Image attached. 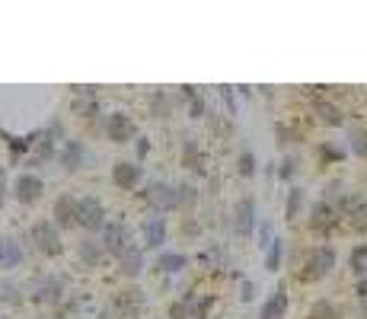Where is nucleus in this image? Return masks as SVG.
<instances>
[{
  "label": "nucleus",
  "instance_id": "nucleus-3",
  "mask_svg": "<svg viewBox=\"0 0 367 319\" xmlns=\"http://www.w3.org/2000/svg\"><path fill=\"white\" fill-rule=\"evenodd\" d=\"M29 242L39 249L45 259H61L64 255V240H61V230L55 227L52 217H42L29 227Z\"/></svg>",
  "mask_w": 367,
  "mask_h": 319
},
{
  "label": "nucleus",
  "instance_id": "nucleus-15",
  "mask_svg": "<svg viewBox=\"0 0 367 319\" xmlns=\"http://www.w3.org/2000/svg\"><path fill=\"white\" fill-rule=\"evenodd\" d=\"M77 204H80V198H74V195H58L52 201V220H55V227L58 230H71V227H77Z\"/></svg>",
  "mask_w": 367,
  "mask_h": 319
},
{
  "label": "nucleus",
  "instance_id": "nucleus-38",
  "mask_svg": "<svg viewBox=\"0 0 367 319\" xmlns=\"http://www.w3.org/2000/svg\"><path fill=\"white\" fill-rule=\"evenodd\" d=\"M166 319H192V306H188L186 300H173V303L166 306Z\"/></svg>",
  "mask_w": 367,
  "mask_h": 319
},
{
  "label": "nucleus",
  "instance_id": "nucleus-32",
  "mask_svg": "<svg viewBox=\"0 0 367 319\" xmlns=\"http://www.w3.org/2000/svg\"><path fill=\"white\" fill-rule=\"evenodd\" d=\"M23 259H26V252H23L20 240H16V236H7V259H4V268H20Z\"/></svg>",
  "mask_w": 367,
  "mask_h": 319
},
{
  "label": "nucleus",
  "instance_id": "nucleus-29",
  "mask_svg": "<svg viewBox=\"0 0 367 319\" xmlns=\"http://www.w3.org/2000/svg\"><path fill=\"white\" fill-rule=\"evenodd\" d=\"M307 319H341V310L332 303V300H313V306H310Z\"/></svg>",
  "mask_w": 367,
  "mask_h": 319
},
{
  "label": "nucleus",
  "instance_id": "nucleus-16",
  "mask_svg": "<svg viewBox=\"0 0 367 319\" xmlns=\"http://www.w3.org/2000/svg\"><path fill=\"white\" fill-rule=\"evenodd\" d=\"M288 306H290L288 281H278L275 291L269 293V300H265L262 310H259V319H284V316H288Z\"/></svg>",
  "mask_w": 367,
  "mask_h": 319
},
{
  "label": "nucleus",
  "instance_id": "nucleus-45",
  "mask_svg": "<svg viewBox=\"0 0 367 319\" xmlns=\"http://www.w3.org/2000/svg\"><path fill=\"white\" fill-rule=\"evenodd\" d=\"M348 223H351V230H354V233L367 236V211H361V214H358V217H351V220H348Z\"/></svg>",
  "mask_w": 367,
  "mask_h": 319
},
{
  "label": "nucleus",
  "instance_id": "nucleus-12",
  "mask_svg": "<svg viewBox=\"0 0 367 319\" xmlns=\"http://www.w3.org/2000/svg\"><path fill=\"white\" fill-rule=\"evenodd\" d=\"M112 310H115V316L118 319H137L141 316V310H144V291L141 287H125V291H118L115 297H112Z\"/></svg>",
  "mask_w": 367,
  "mask_h": 319
},
{
  "label": "nucleus",
  "instance_id": "nucleus-48",
  "mask_svg": "<svg viewBox=\"0 0 367 319\" xmlns=\"http://www.w3.org/2000/svg\"><path fill=\"white\" fill-rule=\"evenodd\" d=\"M358 313H361V319H367V300H358Z\"/></svg>",
  "mask_w": 367,
  "mask_h": 319
},
{
  "label": "nucleus",
  "instance_id": "nucleus-42",
  "mask_svg": "<svg viewBox=\"0 0 367 319\" xmlns=\"http://www.w3.org/2000/svg\"><path fill=\"white\" fill-rule=\"evenodd\" d=\"M275 134H278V144H281V147H288V144H294V140H297V134L290 131L284 121H278V125H275Z\"/></svg>",
  "mask_w": 367,
  "mask_h": 319
},
{
  "label": "nucleus",
  "instance_id": "nucleus-1",
  "mask_svg": "<svg viewBox=\"0 0 367 319\" xmlns=\"http://www.w3.org/2000/svg\"><path fill=\"white\" fill-rule=\"evenodd\" d=\"M335 262H339V252H335V246H329V242L310 246L307 252H303V262L297 265V274H294V278L300 281V284H316V281H322L326 274H332Z\"/></svg>",
  "mask_w": 367,
  "mask_h": 319
},
{
  "label": "nucleus",
  "instance_id": "nucleus-9",
  "mask_svg": "<svg viewBox=\"0 0 367 319\" xmlns=\"http://www.w3.org/2000/svg\"><path fill=\"white\" fill-rule=\"evenodd\" d=\"M169 242V220L163 214H150L141 220V246L144 252H163Z\"/></svg>",
  "mask_w": 367,
  "mask_h": 319
},
{
  "label": "nucleus",
  "instance_id": "nucleus-17",
  "mask_svg": "<svg viewBox=\"0 0 367 319\" xmlns=\"http://www.w3.org/2000/svg\"><path fill=\"white\" fill-rule=\"evenodd\" d=\"M179 163H182V169L195 172V176H205V172H208V157H205V150L198 147V140H195V138H182Z\"/></svg>",
  "mask_w": 367,
  "mask_h": 319
},
{
  "label": "nucleus",
  "instance_id": "nucleus-31",
  "mask_svg": "<svg viewBox=\"0 0 367 319\" xmlns=\"http://www.w3.org/2000/svg\"><path fill=\"white\" fill-rule=\"evenodd\" d=\"M23 287L16 284V281H4V284H0V303H7V306H16V303H23Z\"/></svg>",
  "mask_w": 367,
  "mask_h": 319
},
{
  "label": "nucleus",
  "instance_id": "nucleus-34",
  "mask_svg": "<svg viewBox=\"0 0 367 319\" xmlns=\"http://www.w3.org/2000/svg\"><path fill=\"white\" fill-rule=\"evenodd\" d=\"M316 153H320L322 163H341L348 150H345V147H335V144H329V140H326V144H320V150H316Z\"/></svg>",
  "mask_w": 367,
  "mask_h": 319
},
{
  "label": "nucleus",
  "instance_id": "nucleus-36",
  "mask_svg": "<svg viewBox=\"0 0 367 319\" xmlns=\"http://www.w3.org/2000/svg\"><path fill=\"white\" fill-rule=\"evenodd\" d=\"M220 99H224V106H227V115H230V118H237V115H239L237 86H220Z\"/></svg>",
  "mask_w": 367,
  "mask_h": 319
},
{
  "label": "nucleus",
  "instance_id": "nucleus-18",
  "mask_svg": "<svg viewBox=\"0 0 367 319\" xmlns=\"http://www.w3.org/2000/svg\"><path fill=\"white\" fill-rule=\"evenodd\" d=\"M115 268H118V274H122V278H128V281L141 278L144 268H147V252H144L141 242H135V246H131L128 252H125L122 259L115 262Z\"/></svg>",
  "mask_w": 367,
  "mask_h": 319
},
{
  "label": "nucleus",
  "instance_id": "nucleus-23",
  "mask_svg": "<svg viewBox=\"0 0 367 319\" xmlns=\"http://www.w3.org/2000/svg\"><path fill=\"white\" fill-rule=\"evenodd\" d=\"M335 208H339V214L341 217H358L361 211H367V195L364 191H341V198L335 201Z\"/></svg>",
  "mask_w": 367,
  "mask_h": 319
},
{
  "label": "nucleus",
  "instance_id": "nucleus-21",
  "mask_svg": "<svg viewBox=\"0 0 367 319\" xmlns=\"http://www.w3.org/2000/svg\"><path fill=\"white\" fill-rule=\"evenodd\" d=\"M77 259H80V265H86V268H99L109 259V252L103 249V242H99L96 236H84V240L77 242Z\"/></svg>",
  "mask_w": 367,
  "mask_h": 319
},
{
  "label": "nucleus",
  "instance_id": "nucleus-47",
  "mask_svg": "<svg viewBox=\"0 0 367 319\" xmlns=\"http://www.w3.org/2000/svg\"><path fill=\"white\" fill-rule=\"evenodd\" d=\"M4 259H7V236L0 233V268H4Z\"/></svg>",
  "mask_w": 367,
  "mask_h": 319
},
{
  "label": "nucleus",
  "instance_id": "nucleus-35",
  "mask_svg": "<svg viewBox=\"0 0 367 319\" xmlns=\"http://www.w3.org/2000/svg\"><path fill=\"white\" fill-rule=\"evenodd\" d=\"M297 176V157L294 153H288V157H281V163H278V182H290V179Z\"/></svg>",
  "mask_w": 367,
  "mask_h": 319
},
{
  "label": "nucleus",
  "instance_id": "nucleus-11",
  "mask_svg": "<svg viewBox=\"0 0 367 319\" xmlns=\"http://www.w3.org/2000/svg\"><path fill=\"white\" fill-rule=\"evenodd\" d=\"M112 185L122 191H137L144 185V166L137 160H115L112 163Z\"/></svg>",
  "mask_w": 367,
  "mask_h": 319
},
{
  "label": "nucleus",
  "instance_id": "nucleus-7",
  "mask_svg": "<svg viewBox=\"0 0 367 319\" xmlns=\"http://www.w3.org/2000/svg\"><path fill=\"white\" fill-rule=\"evenodd\" d=\"M341 223V214L339 208H335V201H326V198H320V201L310 204L307 211V227L313 230L316 236H329L335 227Z\"/></svg>",
  "mask_w": 367,
  "mask_h": 319
},
{
  "label": "nucleus",
  "instance_id": "nucleus-5",
  "mask_svg": "<svg viewBox=\"0 0 367 319\" xmlns=\"http://www.w3.org/2000/svg\"><path fill=\"white\" fill-rule=\"evenodd\" d=\"M109 223V211H106V201L96 195H84L77 204V227L86 230V236H96L106 230Z\"/></svg>",
  "mask_w": 367,
  "mask_h": 319
},
{
  "label": "nucleus",
  "instance_id": "nucleus-24",
  "mask_svg": "<svg viewBox=\"0 0 367 319\" xmlns=\"http://www.w3.org/2000/svg\"><path fill=\"white\" fill-rule=\"evenodd\" d=\"M303 208H307V191H303L300 185H290L288 195H284V220L294 223L297 217L303 214Z\"/></svg>",
  "mask_w": 367,
  "mask_h": 319
},
{
  "label": "nucleus",
  "instance_id": "nucleus-2",
  "mask_svg": "<svg viewBox=\"0 0 367 319\" xmlns=\"http://www.w3.org/2000/svg\"><path fill=\"white\" fill-rule=\"evenodd\" d=\"M135 198L141 204H147L154 214H163V217H166L169 211H179L176 208V185L163 182V179H147V182L135 191Z\"/></svg>",
  "mask_w": 367,
  "mask_h": 319
},
{
  "label": "nucleus",
  "instance_id": "nucleus-8",
  "mask_svg": "<svg viewBox=\"0 0 367 319\" xmlns=\"http://www.w3.org/2000/svg\"><path fill=\"white\" fill-rule=\"evenodd\" d=\"M99 242H103V249L109 252V259H115V262L135 246V240H131V227L125 220H109L106 223V230L99 233Z\"/></svg>",
  "mask_w": 367,
  "mask_h": 319
},
{
  "label": "nucleus",
  "instance_id": "nucleus-40",
  "mask_svg": "<svg viewBox=\"0 0 367 319\" xmlns=\"http://www.w3.org/2000/svg\"><path fill=\"white\" fill-rule=\"evenodd\" d=\"M256 233H259V249L265 252V249H269L271 242H275V233H271V223H269V220H262V223H259Z\"/></svg>",
  "mask_w": 367,
  "mask_h": 319
},
{
  "label": "nucleus",
  "instance_id": "nucleus-13",
  "mask_svg": "<svg viewBox=\"0 0 367 319\" xmlns=\"http://www.w3.org/2000/svg\"><path fill=\"white\" fill-rule=\"evenodd\" d=\"M86 160H90V150H86L84 140L67 138L64 144H61V150H58V166H61L64 172H80V169L86 166Z\"/></svg>",
  "mask_w": 367,
  "mask_h": 319
},
{
  "label": "nucleus",
  "instance_id": "nucleus-28",
  "mask_svg": "<svg viewBox=\"0 0 367 319\" xmlns=\"http://www.w3.org/2000/svg\"><path fill=\"white\" fill-rule=\"evenodd\" d=\"M265 272H281V262H284V240L281 236H275V242H271L269 249H265Z\"/></svg>",
  "mask_w": 367,
  "mask_h": 319
},
{
  "label": "nucleus",
  "instance_id": "nucleus-37",
  "mask_svg": "<svg viewBox=\"0 0 367 319\" xmlns=\"http://www.w3.org/2000/svg\"><path fill=\"white\" fill-rule=\"evenodd\" d=\"M179 233H182V240H198V236H201V223H198V217H182Z\"/></svg>",
  "mask_w": 367,
  "mask_h": 319
},
{
  "label": "nucleus",
  "instance_id": "nucleus-41",
  "mask_svg": "<svg viewBox=\"0 0 367 319\" xmlns=\"http://www.w3.org/2000/svg\"><path fill=\"white\" fill-rule=\"evenodd\" d=\"M188 118H208V106H205V96H195L192 102H188Z\"/></svg>",
  "mask_w": 367,
  "mask_h": 319
},
{
  "label": "nucleus",
  "instance_id": "nucleus-26",
  "mask_svg": "<svg viewBox=\"0 0 367 319\" xmlns=\"http://www.w3.org/2000/svg\"><path fill=\"white\" fill-rule=\"evenodd\" d=\"M348 268H351L354 281H364L367 278V242L351 246V252H348Z\"/></svg>",
  "mask_w": 367,
  "mask_h": 319
},
{
  "label": "nucleus",
  "instance_id": "nucleus-14",
  "mask_svg": "<svg viewBox=\"0 0 367 319\" xmlns=\"http://www.w3.org/2000/svg\"><path fill=\"white\" fill-rule=\"evenodd\" d=\"M64 293H67V284L61 274H45V278L39 281V287H35L33 300L35 303H48V306H61L64 303Z\"/></svg>",
  "mask_w": 367,
  "mask_h": 319
},
{
  "label": "nucleus",
  "instance_id": "nucleus-10",
  "mask_svg": "<svg viewBox=\"0 0 367 319\" xmlns=\"http://www.w3.org/2000/svg\"><path fill=\"white\" fill-rule=\"evenodd\" d=\"M42 195H45V179H42L39 172L26 169V172H20V176L13 179V198L23 204V208L35 204Z\"/></svg>",
  "mask_w": 367,
  "mask_h": 319
},
{
  "label": "nucleus",
  "instance_id": "nucleus-6",
  "mask_svg": "<svg viewBox=\"0 0 367 319\" xmlns=\"http://www.w3.org/2000/svg\"><path fill=\"white\" fill-rule=\"evenodd\" d=\"M103 134H106V140H109V144H131V140L141 138V128H137L135 115H128L125 108H115V112L106 115Z\"/></svg>",
  "mask_w": 367,
  "mask_h": 319
},
{
  "label": "nucleus",
  "instance_id": "nucleus-19",
  "mask_svg": "<svg viewBox=\"0 0 367 319\" xmlns=\"http://www.w3.org/2000/svg\"><path fill=\"white\" fill-rule=\"evenodd\" d=\"M186 268H188V255L179 252V249H163L154 262V272L163 274V278H173V274L186 272Z\"/></svg>",
  "mask_w": 367,
  "mask_h": 319
},
{
  "label": "nucleus",
  "instance_id": "nucleus-30",
  "mask_svg": "<svg viewBox=\"0 0 367 319\" xmlns=\"http://www.w3.org/2000/svg\"><path fill=\"white\" fill-rule=\"evenodd\" d=\"M237 172L243 179H252L259 172V160H256V153H252L249 147H243V150L237 153Z\"/></svg>",
  "mask_w": 367,
  "mask_h": 319
},
{
  "label": "nucleus",
  "instance_id": "nucleus-20",
  "mask_svg": "<svg viewBox=\"0 0 367 319\" xmlns=\"http://www.w3.org/2000/svg\"><path fill=\"white\" fill-rule=\"evenodd\" d=\"M310 102H313V112H316V118H320L322 125H329V128H341V125H345V112H341L332 99L313 93V96H310Z\"/></svg>",
  "mask_w": 367,
  "mask_h": 319
},
{
  "label": "nucleus",
  "instance_id": "nucleus-44",
  "mask_svg": "<svg viewBox=\"0 0 367 319\" xmlns=\"http://www.w3.org/2000/svg\"><path fill=\"white\" fill-rule=\"evenodd\" d=\"M7 191H13V185H10V179H7V166H0V208L7 201Z\"/></svg>",
  "mask_w": 367,
  "mask_h": 319
},
{
  "label": "nucleus",
  "instance_id": "nucleus-4",
  "mask_svg": "<svg viewBox=\"0 0 367 319\" xmlns=\"http://www.w3.org/2000/svg\"><path fill=\"white\" fill-rule=\"evenodd\" d=\"M259 201H256V195H243V198H237L233 201V211H230V227H233V233L239 236V240H252L256 236V230H259Z\"/></svg>",
  "mask_w": 367,
  "mask_h": 319
},
{
  "label": "nucleus",
  "instance_id": "nucleus-43",
  "mask_svg": "<svg viewBox=\"0 0 367 319\" xmlns=\"http://www.w3.org/2000/svg\"><path fill=\"white\" fill-rule=\"evenodd\" d=\"M150 147H154V144H150V138H147V134H141V138L135 140V157H137V163H141V160L150 153Z\"/></svg>",
  "mask_w": 367,
  "mask_h": 319
},
{
  "label": "nucleus",
  "instance_id": "nucleus-46",
  "mask_svg": "<svg viewBox=\"0 0 367 319\" xmlns=\"http://www.w3.org/2000/svg\"><path fill=\"white\" fill-rule=\"evenodd\" d=\"M354 297H358V300H367V278H364V281H354Z\"/></svg>",
  "mask_w": 367,
  "mask_h": 319
},
{
  "label": "nucleus",
  "instance_id": "nucleus-25",
  "mask_svg": "<svg viewBox=\"0 0 367 319\" xmlns=\"http://www.w3.org/2000/svg\"><path fill=\"white\" fill-rule=\"evenodd\" d=\"M201 201V189L195 182H176V208L179 211H192Z\"/></svg>",
  "mask_w": 367,
  "mask_h": 319
},
{
  "label": "nucleus",
  "instance_id": "nucleus-39",
  "mask_svg": "<svg viewBox=\"0 0 367 319\" xmlns=\"http://www.w3.org/2000/svg\"><path fill=\"white\" fill-rule=\"evenodd\" d=\"M256 291H259L256 281L243 278V281H239V303H252V300H256Z\"/></svg>",
  "mask_w": 367,
  "mask_h": 319
},
{
  "label": "nucleus",
  "instance_id": "nucleus-22",
  "mask_svg": "<svg viewBox=\"0 0 367 319\" xmlns=\"http://www.w3.org/2000/svg\"><path fill=\"white\" fill-rule=\"evenodd\" d=\"M176 106H179V99H176L173 93H166V89H154V93L147 96V112L154 115V118H169Z\"/></svg>",
  "mask_w": 367,
  "mask_h": 319
},
{
  "label": "nucleus",
  "instance_id": "nucleus-27",
  "mask_svg": "<svg viewBox=\"0 0 367 319\" xmlns=\"http://www.w3.org/2000/svg\"><path fill=\"white\" fill-rule=\"evenodd\" d=\"M348 150L358 160H367V128H361V125L348 128Z\"/></svg>",
  "mask_w": 367,
  "mask_h": 319
},
{
  "label": "nucleus",
  "instance_id": "nucleus-33",
  "mask_svg": "<svg viewBox=\"0 0 367 319\" xmlns=\"http://www.w3.org/2000/svg\"><path fill=\"white\" fill-rule=\"evenodd\" d=\"M214 303H218L214 293H198V300L192 303V319H208L211 310H214Z\"/></svg>",
  "mask_w": 367,
  "mask_h": 319
}]
</instances>
